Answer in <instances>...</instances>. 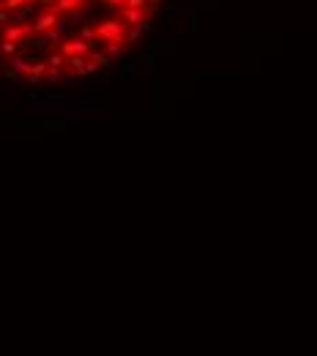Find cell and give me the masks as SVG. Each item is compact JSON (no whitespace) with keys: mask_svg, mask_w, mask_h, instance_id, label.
Returning a JSON list of instances; mask_svg holds the SVG:
<instances>
[{"mask_svg":"<svg viewBox=\"0 0 317 356\" xmlns=\"http://www.w3.org/2000/svg\"><path fill=\"white\" fill-rule=\"evenodd\" d=\"M47 69H49V63H47V60H33V63H30V71H28V74H36V77H44V74H47Z\"/></svg>","mask_w":317,"mask_h":356,"instance_id":"8fae6325","label":"cell"},{"mask_svg":"<svg viewBox=\"0 0 317 356\" xmlns=\"http://www.w3.org/2000/svg\"><path fill=\"white\" fill-rule=\"evenodd\" d=\"M0 52L6 55V58H14V55L22 52V44H17V42H3V44H0Z\"/></svg>","mask_w":317,"mask_h":356,"instance_id":"9c48e42d","label":"cell"},{"mask_svg":"<svg viewBox=\"0 0 317 356\" xmlns=\"http://www.w3.org/2000/svg\"><path fill=\"white\" fill-rule=\"evenodd\" d=\"M47 63H49V66H58V69H63V66H66V58H63L60 52H52V55H49V60H47Z\"/></svg>","mask_w":317,"mask_h":356,"instance_id":"5bb4252c","label":"cell"},{"mask_svg":"<svg viewBox=\"0 0 317 356\" xmlns=\"http://www.w3.org/2000/svg\"><path fill=\"white\" fill-rule=\"evenodd\" d=\"M60 77H63V69H58V66H49L47 74H44V83L55 85V83H60Z\"/></svg>","mask_w":317,"mask_h":356,"instance_id":"30bf717a","label":"cell"},{"mask_svg":"<svg viewBox=\"0 0 317 356\" xmlns=\"http://www.w3.org/2000/svg\"><path fill=\"white\" fill-rule=\"evenodd\" d=\"M134 71H137L134 66H131V63H126L123 69H120V77H131V74H134Z\"/></svg>","mask_w":317,"mask_h":356,"instance_id":"ac0fdd59","label":"cell"},{"mask_svg":"<svg viewBox=\"0 0 317 356\" xmlns=\"http://www.w3.org/2000/svg\"><path fill=\"white\" fill-rule=\"evenodd\" d=\"M93 52V47H90L85 39H66V42H60V55L63 58H69V55H88Z\"/></svg>","mask_w":317,"mask_h":356,"instance_id":"7a4b0ae2","label":"cell"},{"mask_svg":"<svg viewBox=\"0 0 317 356\" xmlns=\"http://www.w3.org/2000/svg\"><path fill=\"white\" fill-rule=\"evenodd\" d=\"M115 17H120V19H123V25H126V28H134V25H142L145 19H151L145 11H140V8H126V6H120V8H118V14H115Z\"/></svg>","mask_w":317,"mask_h":356,"instance_id":"5b68a950","label":"cell"},{"mask_svg":"<svg viewBox=\"0 0 317 356\" xmlns=\"http://www.w3.org/2000/svg\"><path fill=\"white\" fill-rule=\"evenodd\" d=\"M104 52L110 55V58H115V55L126 52V47H123V44H112V42H107V44H104Z\"/></svg>","mask_w":317,"mask_h":356,"instance_id":"4fadbf2b","label":"cell"},{"mask_svg":"<svg viewBox=\"0 0 317 356\" xmlns=\"http://www.w3.org/2000/svg\"><path fill=\"white\" fill-rule=\"evenodd\" d=\"M44 36H47V42H49V44H55V42L60 39V30H55V28H52V30H47Z\"/></svg>","mask_w":317,"mask_h":356,"instance_id":"2e32d148","label":"cell"},{"mask_svg":"<svg viewBox=\"0 0 317 356\" xmlns=\"http://www.w3.org/2000/svg\"><path fill=\"white\" fill-rule=\"evenodd\" d=\"M25 83H28V85H41L44 77H36V74H25Z\"/></svg>","mask_w":317,"mask_h":356,"instance_id":"e0dca14e","label":"cell"},{"mask_svg":"<svg viewBox=\"0 0 317 356\" xmlns=\"http://www.w3.org/2000/svg\"><path fill=\"white\" fill-rule=\"evenodd\" d=\"M58 22H60L58 14H52V11H39V14H36V19H33V28H36V33H47V30H52Z\"/></svg>","mask_w":317,"mask_h":356,"instance_id":"8992f818","label":"cell"},{"mask_svg":"<svg viewBox=\"0 0 317 356\" xmlns=\"http://www.w3.org/2000/svg\"><path fill=\"white\" fill-rule=\"evenodd\" d=\"M6 80H11V83H19V80H22V74H19L17 69H6Z\"/></svg>","mask_w":317,"mask_h":356,"instance_id":"9a60e30c","label":"cell"},{"mask_svg":"<svg viewBox=\"0 0 317 356\" xmlns=\"http://www.w3.org/2000/svg\"><path fill=\"white\" fill-rule=\"evenodd\" d=\"M11 25V11H0V25Z\"/></svg>","mask_w":317,"mask_h":356,"instance_id":"ffe728a7","label":"cell"},{"mask_svg":"<svg viewBox=\"0 0 317 356\" xmlns=\"http://www.w3.org/2000/svg\"><path fill=\"white\" fill-rule=\"evenodd\" d=\"M148 3H153V6H158V3H161V0H148Z\"/></svg>","mask_w":317,"mask_h":356,"instance_id":"603a6c76","label":"cell"},{"mask_svg":"<svg viewBox=\"0 0 317 356\" xmlns=\"http://www.w3.org/2000/svg\"><path fill=\"white\" fill-rule=\"evenodd\" d=\"M158 44H161V47H158L161 52H172V39H170V42H158Z\"/></svg>","mask_w":317,"mask_h":356,"instance_id":"44dd1931","label":"cell"},{"mask_svg":"<svg viewBox=\"0 0 317 356\" xmlns=\"http://www.w3.org/2000/svg\"><path fill=\"white\" fill-rule=\"evenodd\" d=\"M25 39V30L22 25H6V30H3V42H22Z\"/></svg>","mask_w":317,"mask_h":356,"instance_id":"52a82bcc","label":"cell"},{"mask_svg":"<svg viewBox=\"0 0 317 356\" xmlns=\"http://www.w3.org/2000/svg\"><path fill=\"white\" fill-rule=\"evenodd\" d=\"M88 60H93L96 66H99V69H107V66L112 63V58L110 55H104V52H99V49H93V52L88 55Z\"/></svg>","mask_w":317,"mask_h":356,"instance_id":"ba28073f","label":"cell"},{"mask_svg":"<svg viewBox=\"0 0 317 356\" xmlns=\"http://www.w3.org/2000/svg\"><path fill=\"white\" fill-rule=\"evenodd\" d=\"M126 25L120 17H107L104 22L96 25V36H99L101 42H112V44H126Z\"/></svg>","mask_w":317,"mask_h":356,"instance_id":"6da1fadb","label":"cell"},{"mask_svg":"<svg viewBox=\"0 0 317 356\" xmlns=\"http://www.w3.org/2000/svg\"><path fill=\"white\" fill-rule=\"evenodd\" d=\"M153 58H156V52H153V49H151V52H148V55H145V63H148V71H153Z\"/></svg>","mask_w":317,"mask_h":356,"instance_id":"d6986e66","label":"cell"},{"mask_svg":"<svg viewBox=\"0 0 317 356\" xmlns=\"http://www.w3.org/2000/svg\"><path fill=\"white\" fill-rule=\"evenodd\" d=\"M145 33H148V30L142 28V25H134V28L126 30V42H140V39H142Z\"/></svg>","mask_w":317,"mask_h":356,"instance_id":"7c38bea8","label":"cell"},{"mask_svg":"<svg viewBox=\"0 0 317 356\" xmlns=\"http://www.w3.org/2000/svg\"><path fill=\"white\" fill-rule=\"evenodd\" d=\"M96 71H99V66H96L93 60H88V74H96Z\"/></svg>","mask_w":317,"mask_h":356,"instance_id":"7402d4cb","label":"cell"},{"mask_svg":"<svg viewBox=\"0 0 317 356\" xmlns=\"http://www.w3.org/2000/svg\"><path fill=\"white\" fill-rule=\"evenodd\" d=\"M63 71L69 77H85V74H88V58H85V55H69Z\"/></svg>","mask_w":317,"mask_h":356,"instance_id":"3957f363","label":"cell"},{"mask_svg":"<svg viewBox=\"0 0 317 356\" xmlns=\"http://www.w3.org/2000/svg\"><path fill=\"white\" fill-rule=\"evenodd\" d=\"M85 6H88V0H55L47 11L63 17V14H74V11H79V8H85Z\"/></svg>","mask_w":317,"mask_h":356,"instance_id":"277c9868","label":"cell"}]
</instances>
